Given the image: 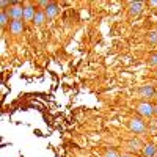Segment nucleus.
Returning a JSON list of instances; mask_svg holds the SVG:
<instances>
[{"instance_id":"obj_1","label":"nucleus","mask_w":157,"mask_h":157,"mask_svg":"<svg viewBox=\"0 0 157 157\" xmlns=\"http://www.w3.org/2000/svg\"><path fill=\"white\" fill-rule=\"evenodd\" d=\"M8 16H11L14 21H21V19L24 17V8H22V6H13V8H10V11H8Z\"/></svg>"},{"instance_id":"obj_2","label":"nucleus","mask_w":157,"mask_h":157,"mask_svg":"<svg viewBox=\"0 0 157 157\" xmlns=\"http://www.w3.org/2000/svg\"><path fill=\"white\" fill-rule=\"evenodd\" d=\"M138 113L145 115V116H151V115L154 113V107L151 104H148V102H143V104L138 105Z\"/></svg>"},{"instance_id":"obj_3","label":"nucleus","mask_w":157,"mask_h":157,"mask_svg":"<svg viewBox=\"0 0 157 157\" xmlns=\"http://www.w3.org/2000/svg\"><path fill=\"white\" fill-rule=\"evenodd\" d=\"M22 28H24V24H22L21 21H13L10 24V30L13 35H19V33L22 32Z\"/></svg>"},{"instance_id":"obj_4","label":"nucleus","mask_w":157,"mask_h":157,"mask_svg":"<svg viewBox=\"0 0 157 157\" xmlns=\"http://www.w3.org/2000/svg\"><path fill=\"white\" fill-rule=\"evenodd\" d=\"M46 17H49V19H52L53 16H57V13H58V6L55 5V3H50V5L46 8Z\"/></svg>"},{"instance_id":"obj_5","label":"nucleus","mask_w":157,"mask_h":157,"mask_svg":"<svg viewBox=\"0 0 157 157\" xmlns=\"http://www.w3.org/2000/svg\"><path fill=\"white\" fill-rule=\"evenodd\" d=\"M35 14H36V11L33 10V6H25V8H24V17L27 19V21H30V19L33 21Z\"/></svg>"},{"instance_id":"obj_6","label":"nucleus","mask_w":157,"mask_h":157,"mask_svg":"<svg viewBox=\"0 0 157 157\" xmlns=\"http://www.w3.org/2000/svg\"><path fill=\"white\" fill-rule=\"evenodd\" d=\"M131 129H132V131H135V132H141L145 129V124L140 120H133L131 122Z\"/></svg>"},{"instance_id":"obj_7","label":"nucleus","mask_w":157,"mask_h":157,"mask_svg":"<svg viewBox=\"0 0 157 157\" xmlns=\"http://www.w3.org/2000/svg\"><path fill=\"white\" fill-rule=\"evenodd\" d=\"M141 11V3L140 2H132L131 3V14L132 16H138Z\"/></svg>"},{"instance_id":"obj_8","label":"nucleus","mask_w":157,"mask_h":157,"mask_svg":"<svg viewBox=\"0 0 157 157\" xmlns=\"http://www.w3.org/2000/svg\"><path fill=\"white\" fill-rule=\"evenodd\" d=\"M44 19H46V13H44V11H36L35 17H33V22H35L36 25H39V24H43V22H44Z\"/></svg>"},{"instance_id":"obj_9","label":"nucleus","mask_w":157,"mask_h":157,"mask_svg":"<svg viewBox=\"0 0 157 157\" xmlns=\"http://www.w3.org/2000/svg\"><path fill=\"white\" fill-rule=\"evenodd\" d=\"M140 93L145 94V96H148V98H151V96H154V94H156V91H154V88H152V86H143L140 90Z\"/></svg>"},{"instance_id":"obj_10","label":"nucleus","mask_w":157,"mask_h":157,"mask_svg":"<svg viewBox=\"0 0 157 157\" xmlns=\"http://www.w3.org/2000/svg\"><path fill=\"white\" fill-rule=\"evenodd\" d=\"M154 152H156V149H154V146H152V145H149V146L145 148V154H146V156H152Z\"/></svg>"},{"instance_id":"obj_11","label":"nucleus","mask_w":157,"mask_h":157,"mask_svg":"<svg viewBox=\"0 0 157 157\" xmlns=\"http://www.w3.org/2000/svg\"><path fill=\"white\" fill-rule=\"evenodd\" d=\"M6 22H8V13L2 11V16H0V24H2V25H5Z\"/></svg>"},{"instance_id":"obj_12","label":"nucleus","mask_w":157,"mask_h":157,"mask_svg":"<svg viewBox=\"0 0 157 157\" xmlns=\"http://www.w3.org/2000/svg\"><path fill=\"white\" fill-rule=\"evenodd\" d=\"M151 63L154 64V66H157V53H154V55L151 57Z\"/></svg>"},{"instance_id":"obj_13","label":"nucleus","mask_w":157,"mask_h":157,"mask_svg":"<svg viewBox=\"0 0 157 157\" xmlns=\"http://www.w3.org/2000/svg\"><path fill=\"white\" fill-rule=\"evenodd\" d=\"M105 157H118V154H116L115 151H109V152L105 154Z\"/></svg>"},{"instance_id":"obj_14","label":"nucleus","mask_w":157,"mask_h":157,"mask_svg":"<svg viewBox=\"0 0 157 157\" xmlns=\"http://www.w3.org/2000/svg\"><path fill=\"white\" fill-rule=\"evenodd\" d=\"M149 39H151V41H157V33H156V32H154V33H151Z\"/></svg>"},{"instance_id":"obj_15","label":"nucleus","mask_w":157,"mask_h":157,"mask_svg":"<svg viewBox=\"0 0 157 157\" xmlns=\"http://www.w3.org/2000/svg\"><path fill=\"white\" fill-rule=\"evenodd\" d=\"M154 112H156V113H157V107H154Z\"/></svg>"},{"instance_id":"obj_16","label":"nucleus","mask_w":157,"mask_h":157,"mask_svg":"<svg viewBox=\"0 0 157 157\" xmlns=\"http://www.w3.org/2000/svg\"><path fill=\"white\" fill-rule=\"evenodd\" d=\"M122 157H131V156H127V154H126V156H122Z\"/></svg>"}]
</instances>
